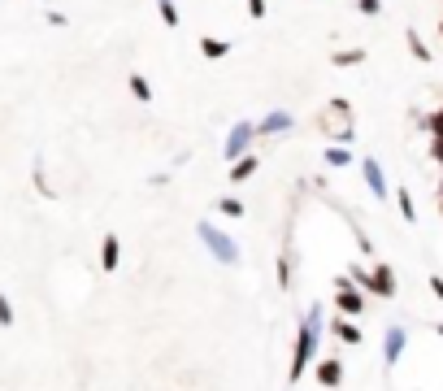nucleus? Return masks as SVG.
<instances>
[{
  "label": "nucleus",
  "mask_w": 443,
  "mask_h": 391,
  "mask_svg": "<svg viewBox=\"0 0 443 391\" xmlns=\"http://www.w3.org/2000/svg\"><path fill=\"white\" fill-rule=\"evenodd\" d=\"M0 322H13V313H9V300H0Z\"/></svg>",
  "instance_id": "19"
},
{
  "label": "nucleus",
  "mask_w": 443,
  "mask_h": 391,
  "mask_svg": "<svg viewBox=\"0 0 443 391\" xmlns=\"http://www.w3.org/2000/svg\"><path fill=\"white\" fill-rule=\"evenodd\" d=\"M322 126L330 130V135H339V139H352V113H348V104L344 100H330V109L322 113Z\"/></svg>",
  "instance_id": "1"
},
{
  "label": "nucleus",
  "mask_w": 443,
  "mask_h": 391,
  "mask_svg": "<svg viewBox=\"0 0 443 391\" xmlns=\"http://www.w3.org/2000/svg\"><path fill=\"white\" fill-rule=\"evenodd\" d=\"M430 287H435V292H439V300H443V278H430Z\"/></svg>",
  "instance_id": "20"
},
{
  "label": "nucleus",
  "mask_w": 443,
  "mask_h": 391,
  "mask_svg": "<svg viewBox=\"0 0 443 391\" xmlns=\"http://www.w3.org/2000/svg\"><path fill=\"white\" fill-rule=\"evenodd\" d=\"M322 383H326V387H335V383H339V365H335V361H326V365H322Z\"/></svg>",
  "instance_id": "12"
},
{
  "label": "nucleus",
  "mask_w": 443,
  "mask_h": 391,
  "mask_svg": "<svg viewBox=\"0 0 443 391\" xmlns=\"http://www.w3.org/2000/svg\"><path fill=\"white\" fill-rule=\"evenodd\" d=\"M400 348H404V335H400V330H391V335H387V361H396Z\"/></svg>",
  "instance_id": "8"
},
{
  "label": "nucleus",
  "mask_w": 443,
  "mask_h": 391,
  "mask_svg": "<svg viewBox=\"0 0 443 391\" xmlns=\"http://www.w3.org/2000/svg\"><path fill=\"white\" fill-rule=\"evenodd\" d=\"M113 261H118V240L104 244V266H113Z\"/></svg>",
  "instance_id": "15"
},
{
  "label": "nucleus",
  "mask_w": 443,
  "mask_h": 391,
  "mask_svg": "<svg viewBox=\"0 0 443 391\" xmlns=\"http://www.w3.org/2000/svg\"><path fill=\"white\" fill-rule=\"evenodd\" d=\"M339 309H348V313H361L365 304H361V296H356V292H344V296H339Z\"/></svg>",
  "instance_id": "10"
},
{
  "label": "nucleus",
  "mask_w": 443,
  "mask_h": 391,
  "mask_svg": "<svg viewBox=\"0 0 443 391\" xmlns=\"http://www.w3.org/2000/svg\"><path fill=\"white\" fill-rule=\"evenodd\" d=\"M408 48L417 52V61H430V52H426V44H422V39H417L413 31H408Z\"/></svg>",
  "instance_id": "13"
},
{
  "label": "nucleus",
  "mask_w": 443,
  "mask_h": 391,
  "mask_svg": "<svg viewBox=\"0 0 443 391\" xmlns=\"http://www.w3.org/2000/svg\"><path fill=\"white\" fill-rule=\"evenodd\" d=\"M130 92H135L139 100H148V83H144V78H139V74H135V78H130Z\"/></svg>",
  "instance_id": "14"
},
{
  "label": "nucleus",
  "mask_w": 443,
  "mask_h": 391,
  "mask_svg": "<svg viewBox=\"0 0 443 391\" xmlns=\"http://www.w3.org/2000/svg\"><path fill=\"white\" fill-rule=\"evenodd\" d=\"M365 182H370V192H374V196H387V182H382V174H378L374 161H365Z\"/></svg>",
  "instance_id": "6"
},
{
  "label": "nucleus",
  "mask_w": 443,
  "mask_h": 391,
  "mask_svg": "<svg viewBox=\"0 0 443 391\" xmlns=\"http://www.w3.org/2000/svg\"><path fill=\"white\" fill-rule=\"evenodd\" d=\"M382 5H378V0H361V13H378Z\"/></svg>",
  "instance_id": "18"
},
{
  "label": "nucleus",
  "mask_w": 443,
  "mask_h": 391,
  "mask_svg": "<svg viewBox=\"0 0 443 391\" xmlns=\"http://www.w3.org/2000/svg\"><path fill=\"white\" fill-rule=\"evenodd\" d=\"M200 240H204V248H213V256H218V261H226V266H230L235 256H239V252H235V244L226 240L222 230H213V226H200Z\"/></svg>",
  "instance_id": "3"
},
{
  "label": "nucleus",
  "mask_w": 443,
  "mask_h": 391,
  "mask_svg": "<svg viewBox=\"0 0 443 391\" xmlns=\"http://www.w3.org/2000/svg\"><path fill=\"white\" fill-rule=\"evenodd\" d=\"M256 135V126H248V122H239V126H235L230 130V139H226V156H239L244 148H248V139Z\"/></svg>",
  "instance_id": "4"
},
{
  "label": "nucleus",
  "mask_w": 443,
  "mask_h": 391,
  "mask_svg": "<svg viewBox=\"0 0 443 391\" xmlns=\"http://www.w3.org/2000/svg\"><path fill=\"white\" fill-rule=\"evenodd\" d=\"M330 166H348V152L344 148H330Z\"/></svg>",
  "instance_id": "16"
},
{
  "label": "nucleus",
  "mask_w": 443,
  "mask_h": 391,
  "mask_svg": "<svg viewBox=\"0 0 443 391\" xmlns=\"http://www.w3.org/2000/svg\"><path fill=\"white\" fill-rule=\"evenodd\" d=\"M370 283H374V292H382V296H391V287H396V283H391V274H387V270H378V274H374Z\"/></svg>",
  "instance_id": "9"
},
{
  "label": "nucleus",
  "mask_w": 443,
  "mask_h": 391,
  "mask_svg": "<svg viewBox=\"0 0 443 391\" xmlns=\"http://www.w3.org/2000/svg\"><path fill=\"white\" fill-rule=\"evenodd\" d=\"M292 126V113H270L266 122H261V135H278V130Z\"/></svg>",
  "instance_id": "5"
},
{
  "label": "nucleus",
  "mask_w": 443,
  "mask_h": 391,
  "mask_svg": "<svg viewBox=\"0 0 443 391\" xmlns=\"http://www.w3.org/2000/svg\"><path fill=\"white\" fill-rule=\"evenodd\" d=\"M248 9H252V18H266V0H252Z\"/></svg>",
  "instance_id": "17"
},
{
  "label": "nucleus",
  "mask_w": 443,
  "mask_h": 391,
  "mask_svg": "<svg viewBox=\"0 0 443 391\" xmlns=\"http://www.w3.org/2000/svg\"><path fill=\"white\" fill-rule=\"evenodd\" d=\"M318 330H322V313L313 309V318H308V326H304V335H300V352H296V365H292V378L304 374V361H308L313 344H318Z\"/></svg>",
  "instance_id": "2"
},
{
  "label": "nucleus",
  "mask_w": 443,
  "mask_h": 391,
  "mask_svg": "<svg viewBox=\"0 0 443 391\" xmlns=\"http://www.w3.org/2000/svg\"><path fill=\"white\" fill-rule=\"evenodd\" d=\"M156 9H161V18H166L170 26H178V9H174V0H156Z\"/></svg>",
  "instance_id": "11"
},
{
  "label": "nucleus",
  "mask_w": 443,
  "mask_h": 391,
  "mask_svg": "<svg viewBox=\"0 0 443 391\" xmlns=\"http://www.w3.org/2000/svg\"><path fill=\"white\" fill-rule=\"evenodd\" d=\"M200 48H204V57H226V52H230V44H226V39H204Z\"/></svg>",
  "instance_id": "7"
}]
</instances>
